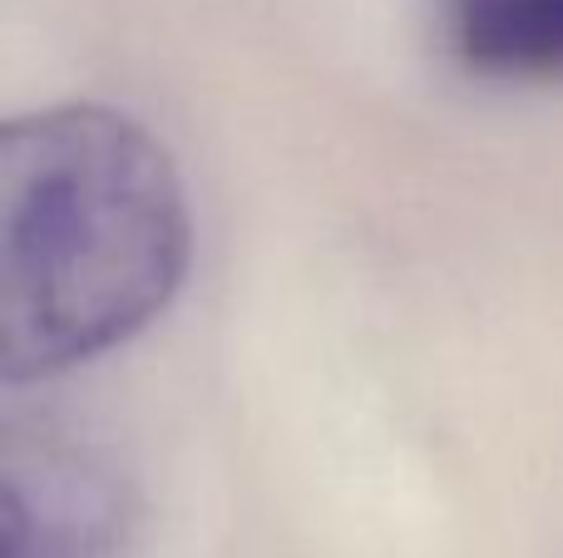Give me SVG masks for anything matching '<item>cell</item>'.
<instances>
[{
    "instance_id": "obj_1",
    "label": "cell",
    "mask_w": 563,
    "mask_h": 558,
    "mask_svg": "<svg viewBox=\"0 0 563 558\" xmlns=\"http://www.w3.org/2000/svg\"><path fill=\"white\" fill-rule=\"evenodd\" d=\"M194 257L178 164L139 119L55 104L0 134V376L109 356L168 312Z\"/></svg>"
},
{
    "instance_id": "obj_2",
    "label": "cell",
    "mask_w": 563,
    "mask_h": 558,
    "mask_svg": "<svg viewBox=\"0 0 563 558\" xmlns=\"http://www.w3.org/2000/svg\"><path fill=\"white\" fill-rule=\"evenodd\" d=\"M139 494L119 460L65 431L5 435L0 558H119Z\"/></svg>"
},
{
    "instance_id": "obj_3",
    "label": "cell",
    "mask_w": 563,
    "mask_h": 558,
    "mask_svg": "<svg viewBox=\"0 0 563 558\" xmlns=\"http://www.w3.org/2000/svg\"><path fill=\"white\" fill-rule=\"evenodd\" d=\"M445 40L475 75L515 85L563 79V0H435Z\"/></svg>"
}]
</instances>
